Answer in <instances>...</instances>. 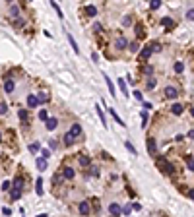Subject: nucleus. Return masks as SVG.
Returning <instances> with one entry per match:
<instances>
[{"label":"nucleus","mask_w":194,"mask_h":217,"mask_svg":"<svg viewBox=\"0 0 194 217\" xmlns=\"http://www.w3.org/2000/svg\"><path fill=\"white\" fill-rule=\"evenodd\" d=\"M155 165H157V169L161 171L163 174H173V173H175L173 165H171V163H169L165 157H157V155H155Z\"/></svg>","instance_id":"obj_1"},{"label":"nucleus","mask_w":194,"mask_h":217,"mask_svg":"<svg viewBox=\"0 0 194 217\" xmlns=\"http://www.w3.org/2000/svg\"><path fill=\"white\" fill-rule=\"evenodd\" d=\"M146 145H148V153H150L151 157H155V151H157V144H155V140H154V138H148Z\"/></svg>","instance_id":"obj_2"},{"label":"nucleus","mask_w":194,"mask_h":217,"mask_svg":"<svg viewBox=\"0 0 194 217\" xmlns=\"http://www.w3.org/2000/svg\"><path fill=\"white\" fill-rule=\"evenodd\" d=\"M165 97H167V99H177V97H179V91H177V87H171V85H167V87H165Z\"/></svg>","instance_id":"obj_3"},{"label":"nucleus","mask_w":194,"mask_h":217,"mask_svg":"<svg viewBox=\"0 0 194 217\" xmlns=\"http://www.w3.org/2000/svg\"><path fill=\"white\" fill-rule=\"evenodd\" d=\"M105 81H107V87H109V93H111L113 97H117V89H115V84H113V80H111L107 74H105Z\"/></svg>","instance_id":"obj_4"},{"label":"nucleus","mask_w":194,"mask_h":217,"mask_svg":"<svg viewBox=\"0 0 194 217\" xmlns=\"http://www.w3.org/2000/svg\"><path fill=\"white\" fill-rule=\"evenodd\" d=\"M109 213L113 217H118L121 215V206L118 204H109Z\"/></svg>","instance_id":"obj_5"},{"label":"nucleus","mask_w":194,"mask_h":217,"mask_svg":"<svg viewBox=\"0 0 194 217\" xmlns=\"http://www.w3.org/2000/svg\"><path fill=\"white\" fill-rule=\"evenodd\" d=\"M115 47H117L118 51L126 48V47H128V41H126V37H118V39H117V43H115Z\"/></svg>","instance_id":"obj_6"},{"label":"nucleus","mask_w":194,"mask_h":217,"mask_svg":"<svg viewBox=\"0 0 194 217\" xmlns=\"http://www.w3.org/2000/svg\"><path fill=\"white\" fill-rule=\"evenodd\" d=\"M45 124H47V130H55L56 126H58V120H56V118H52V116H49L47 120H45Z\"/></svg>","instance_id":"obj_7"},{"label":"nucleus","mask_w":194,"mask_h":217,"mask_svg":"<svg viewBox=\"0 0 194 217\" xmlns=\"http://www.w3.org/2000/svg\"><path fill=\"white\" fill-rule=\"evenodd\" d=\"M78 211H80L82 215H88L89 213V204L88 202H82L80 206H78Z\"/></svg>","instance_id":"obj_8"},{"label":"nucleus","mask_w":194,"mask_h":217,"mask_svg":"<svg viewBox=\"0 0 194 217\" xmlns=\"http://www.w3.org/2000/svg\"><path fill=\"white\" fill-rule=\"evenodd\" d=\"M12 184H14V190H19V192H22V188H23V178H22V177H16Z\"/></svg>","instance_id":"obj_9"},{"label":"nucleus","mask_w":194,"mask_h":217,"mask_svg":"<svg viewBox=\"0 0 194 217\" xmlns=\"http://www.w3.org/2000/svg\"><path fill=\"white\" fill-rule=\"evenodd\" d=\"M74 174H76V173H74V169L64 167V171H62V177H64V178H68V180H70V178H74Z\"/></svg>","instance_id":"obj_10"},{"label":"nucleus","mask_w":194,"mask_h":217,"mask_svg":"<svg viewBox=\"0 0 194 217\" xmlns=\"http://www.w3.org/2000/svg\"><path fill=\"white\" fill-rule=\"evenodd\" d=\"M150 56H151V51H150L148 47H144L142 51H140V58H142V60H148Z\"/></svg>","instance_id":"obj_11"},{"label":"nucleus","mask_w":194,"mask_h":217,"mask_svg":"<svg viewBox=\"0 0 194 217\" xmlns=\"http://www.w3.org/2000/svg\"><path fill=\"white\" fill-rule=\"evenodd\" d=\"M14 87H16L14 80H6V84H4V89H6V93H12V91H14Z\"/></svg>","instance_id":"obj_12"},{"label":"nucleus","mask_w":194,"mask_h":217,"mask_svg":"<svg viewBox=\"0 0 194 217\" xmlns=\"http://www.w3.org/2000/svg\"><path fill=\"white\" fill-rule=\"evenodd\" d=\"M70 134H72L74 138H78L82 134V126L80 124H72V130H70Z\"/></svg>","instance_id":"obj_13"},{"label":"nucleus","mask_w":194,"mask_h":217,"mask_svg":"<svg viewBox=\"0 0 194 217\" xmlns=\"http://www.w3.org/2000/svg\"><path fill=\"white\" fill-rule=\"evenodd\" d=\"M37 169H39V171H45V169H47V159L37 157Z\"/></svg>","instance_id":"obj_14"},{"label":"nucleus","mask_w":194,"mask_h":217,"mask_svg":"<svg viewBox=\"0 0 194 217\" xmlns=\"http://www.w3.org/2000/svg\"><path fill=\"white\" fill-rule=\"evenodd\" d=\"M183 105H179V103H177V105H173V107H171V113L173 114H177V116H179V114H183Z\"/></svg>","instance_id":"obj_15"},{"label":"nucleus","mask_w":194,"mask_h":217,"mask_svg":"<svg viewBox=\"0 0 194 217\" xmlns=\"http://www.w3.org/2000/svg\"><path fill=\"white\" fill-rule=\"evenodd\" d=\"M74 142H76V138H74L70 132L64 134V144H66V145H74Z\"/></svg>","instance_id":"obj_16"},{"label":"nucleus","mask_w":194,"mask_h":217,"mask_svg":"<svg viewBox=\"0 0 194 217\" xmlns=\"http://www.w3.org/2000/svg\"><path fill=\"white\" fill-rule=\"evenodd\" d=\"M35 192H37V194H39V196H43V178H37V182H35Z\"/></svg>","instance_id":"obj_17"},{"label":"nucleus","mask_w":194,"mask_h":217,"mask_svg":"<svg viewBox=\"0 0 194 217\" xmlns=\"http://www.w3.org/2000/svg\"><path fill=\"white\" fill-rule=\"evenodd\" d=\"M89 165H91V159L85 157V155H82L80 157V167H89Z\"/></svg>","instance_id":"obj_18"},{"label":"nucleus","mask_w":194,"mask_h":217,"mask_svg":"<svg viewBox=\"0 0 194 217\" xmlns=\"http://www.w3.org/2000/svg\"><path fill=\"white\" fill-rule=\"evenodd\" d=\"M85 14H88L89 18H93V16L97 14V8L95 6H85Z\"/></svg>","instance_id":"obj_19"},{"label":"nucleus","mask_w":194,"mask_h":217,"mask_svg":"<svg viewBox=\"0 0 194 217\" xmlns=\"http://www.w3.org/2000/svg\"><path fill=\"white\" fill-rule=\"evenodd\" d=\"M68 41H70V45H72L74 52H76V54H80V48H78V43L74 41V37H72V35H68Z\"/></svg>","instance_id":"obj_20"},{"label":"nucleus","mask_w":194,"mask_h":217,"mask_svg":"<svg viewBox=\"0 0 194 217\" xmlns=\"http://www.w3.org/2000/svg\"><path fill=\"white\" fill-rule=\"evenodd\" d=\"M148 48H150L151 52H159V51H161V45H159V43H150V45H148Z\"/></svg>","instance_id":"obj_21"},{"label":"nucleus","mask_w":194,"mask_h":217,"mask_svg":"<svg viewBox=\"0 0 194 217\" xmlns=\"http://www.w3.org/2000/svg\"><path fill=\"white\" fill-rule=\"evenodd\" d=\"M27 105H29V107H37V105H39L37 97L35 95H29V97H27Z\"/></svg>","instance_id":"obj_22"},{"label":"nucleus","mask_w":194,"mask_h":217,"mask_svg":"<svg viewBox=\"0 0 194 217\" xmlns=\"http://www.w3.org/2000/svg\"><path fill=\"white\" fill-rule=\"evenodd\" d=\"M118 87H121V91L124 93V97L128 95V87H126V84H124V80H118Z\"/></svg>","instance_id":"obj_23"},{"label":"nucleus","mask_w":194,"mask_h":217,"mask_svg":"<svg viewBox=\"0 0 194 217\" xmlns=\"http://www.w3.org/2000/svg\"><path fill=\"white\" fill-rule=\"evenodd\" d=\"M109 113H111V114H113V118H115V120H117V122H118V124H121V126H124V122H122V120H121V116H118V114H117V110H115V109H109Z\"/></svg>","instance_id":"obj_24"},{"label":"nucleus","mask_w":194,"mask_h":217,"mask_svg":"<svg viewBox=\"0 0 194 217\" xmlns=\"http://www.w3.org/2000/svg\"><path fill=\"white\" fill-rule=\"evenodd\" d=\"M136 37H138V39H144V37H146V33H144V27H136Z\"/></svg>","instance_id":"obj_25"},{"label":"nucleus","mask_w":194,"mask_h":217,"mask_svg":"<svg viewBox=\"0 0 194 217\" xmlns=\"http://www.w3.org/2000/svg\"><path fill=\"white\" fill-rule=\"evenodd\" d=\"M175 72H177V74H183V72H184V64H183V62H177V64H175Z\"/></svg>","instance_id":"obj_26"},{"label":"nucleus","mask_w":194,"mask_h":217,"mask_svg":"<svg viewBox=\"0 0 194 217\" xmlns=\"http://www.w3.org/2000/svg\"><path fill=\"white\" fill-rule=\"evenodd\" d=\"M39 149H41V145L37 144V142H33V144H29V151H31V153H35V151H39Z\"/></svg>","instance_id":"obj_27"},{"label":"nucleus","mask_w":194,"mask_h":217,"mask_svg":"<svg viewBox=\"0 0 194 217\" xmlns=\"http://www.w3.org/2000/svg\"><path fill=\"white\" fill-rule=\"evenodd\" d=\"M97 114H99V118H101V122H103V126H107V120H105V113H103L101 109L97 107Z\"/></svg>","instance_id":"obj_28"},{"label":"nucleus","mask_w":194,"mask_h":217,"mask_svg":"<svg viewBox=\"0 0 194 217\" xmlns=\"http://www.w3.org/2000/svg\"><path fill=\"white\" fill-rule=\"evenodd\" d=\"M159 6H161V2H159V0H151V2H150V8H151V10H157Z\"/></svg>","instance_id":"obj_29"},{"label":"nucleus","mask_w":194,"mask_h":217,"mask_svg":"<svg viewBox=\"0 0 194 217\" xmlns=\"http://www.w3.org/2000/svg\"><path fill=\"white\" fill-rule=\"evenodd\" d=\"M187 167H188V171L194 169V165H192V155H187Z\"/></svg>","instance_id":"obj_30"},{"label":"nucleus","mask_w":194,"mask_h":217,"mask_svg":"<svg viewBox=\"0 0 194 217\" xmlns=\"http://www.w3.org/2000/svg\"><path fill=\"white\" fill-rule=\"evenodd\" d=\"M47 99H49V95H47V93H39V97H37V101H39V103H45Z\"/></svg>","instance_id":"obj_31"},{"label":"nucleus","mask_w":194,"mask_h":217,"mask_svg":"<svg viewBox=\"0 0 194 217\" xmlns=\"http://www.w3.org/2000/svg\"><path fill=\"white\" fill-rule=\"evenodd\" d=\"M161 23H163L165 27H169V25H173V19H171V18H163V19H161Z\"/></svg>","instance_id":"obj_32"},{"label":"nucleus","mask_w":194,"mask_h":217,"mask_svg":"<svg viewBox=\"0 0 194 217\" xmlns=\"http://www.w3.org/2000/svg\"><path fill=\"white\" fill-rule=\"evenodd\" d=\"M41 157H43V159H49V157H51V151H49V149H41Z\"/></svg>","instance_id":"obj_33"},{"label":"nucleus","mask_w":194,"mask_h":217,"mask_svg":"<svg viewBox=\"0 0 194 217\" xmlns=\"http://www.w3.org/2000/svg\"><path fill=\"white\" fill-rule=\"evenodd\" d=\"M122 25H124V27H128V25H132V19H130V16H126V18L122 19Z\"/></svg>","instance_id":"obj_34"},{"label":"nucleus","mask_w":194,"mask_h":217,"mask_svg":"<svg viewBox=\"0 0 194 217\" xmlns=\"http://www.w3.org/2000/svg\"><path fill=\"white\" fill-rule=\"evenodd\" d=\"M19 196H22L19 190H12V200H19Z\"/></svg>","instance_id":"obj_35"},{"label":"nucleus","mask_w":194,"mask_h":217,"mask_svg":"<svg viewBox=\"0 0 194 217\" xmlns=\"http://www.w3.org/2000/svg\"><path fill=\"white\" fill-rule=\"evenodd\" d=\"M39 118H41V120H47V118H49L47 110H39Z\"/></svg>","instance_id":"obj_36"},{"label":"nucleus","mask_w":194,"mask_h":217,"mask_svg":"<svg viewBox=\"0 0 194 217\" xmlns=\"http://www.w3.org/2000/svg\"><path fill=\"white\" fill-rule=\"evenodd\" d=\"M18 114H19V118H22V120H25V118H27V110H25V109H22Z\"/></svg>","instance_id":"obj_37"},{"label":"nucleus","mask_w":194,"mask_h":217,"mask_svg":"<svg viewBox=\"0 0 194 217\" xmlns=\"http://www.w3.org/2000/svg\"><path fill=\"white\" fill-rule=\"evenodd\" d=\"M140 116H142V122H144V126H146V122H148V113H146V110H142V113H140Z\"/></svg>","instance_id":"obj_38"},{"label":"nucleus","mask_w":194,"mask_h":217,"mask_svg":"<svg viewBox=\"0 0 194 217\" xmlns=\"http://www.w3.org/2000/svg\"><path fill=\"white\" fill-rule=\"evenodd\" d=\"M18 12H19L18 6H10V14H12V16H18Z\"/></svg>","instance_id":"obj_39"},{"label":"nucleus","mask_w":194,"mask_h":217,"mask_svg":"<svg viewBox=\"0 0 194 217\" xmlns=\"http://www.w3.org/2000/svg\"><path fill=\"white\" fill-rule=\"evenodd\" d=\"M8 113V107H6V103H0V114H6Z\"/></svg>","instance_id":"obj_40"},{"label":"nucleus","mask_w":194,"mask_h":217,"mask_svg":"<svg viewBox=\"0 0 194 217\" xmlns=\"http://www.w3.org/2000/svg\"><path fill=\"white\" fill-rule=\"evenodd\" d=\"M124 144H126V147H128V151H130V153H136V147L132 145L130 142H124Z\"/></svg>","instance_id":"obj_41"},{"label":"nucleus","mask_w":194,"mask_h":217,"mask_svg":"<svg viewBox=\"0 0 194 217\" xmlns=\"http://www.w3.org/2000/svg\"><path fill=\"white\" fill-rule=\"evenodd\" d=\"M89 174H93V177H97V174H99V169H97V167H91V169H89Z\"/></svg>","instance_id":"obj_42"},{"label":"nucleus","mask_w":194,"mask_h":217,"mask_svg":"<svg viewBox=\"0 0 194 217\" xmlns=\"http://www.w3.org/2000/svg\"><path fill=\"white\" fill-rule=\"evenodd\" d=\"M0 190H10V182H8V180H4V182H2V188H0Z\"/></svg>","instance_id":"obj_43"},{"label":"nucleus","mask_w":194,"mask_h":217,"mask_svg":"<svg viewBox=\"0 0 194 217\" xmlns=\"http://www.w3.org/2000/svg\"><path fill=\"white\" fill-rule=\"evenodd\" d=\"M155 87V80H150L148 81V89H154Z\"/></svg>","instance_id":"obj_44"},{"label":"nucleus","mask_w":194,"mask_h":217,"mask_svg":"<svg viewBox=\"0 0 194 217\" xmlns=\"http://www.w3.org/2000/svg\"><path fill=\"white\" fill-rule=\"evenodd\" d=\"M192 16H194V10H192V8H190V10L187 12V19H192Z\"/></svg>","instance_id":"obj_45"},{"label":"nucleus","mask_w":194,"mask_h":217,"mask_svg":"<svg viewBox=\"0 0 194 217\" xmlns=\"http://www.w3.org/2000/svg\"><path fill=\"white\" fill-rule=\"evenodd\" d=\"M130 51H132V52L138 51V43H132V45H130Z\"/></svg>","instance_id":"obj_46"},{"label":"nucleus","mask_w":194,"mask_h":217,"mask_svg":"<svg viewBox=\"0 0 194 217\" xmlns=\"http://www.w3.org/2000/svg\"><path fill=\"white\" fill-rule=\"evenodd\" d=\"M93 31H101V23H97V22L93 23Z\"/></svg>","instance_id":"obj_47"},{"label":"nucleus","mask_w":194,"mask_h":217,"mask_svg":"<svg viewBox=\"0 0 194 217\" xmlns=\"http://www.w3.org/2000/svg\"><path fill=\"white\" fill-rule=\"evenodd\" d=\"M91 60H93V62H97V60H99V54H97V52H91Z\"/></svg>","instance_id":"obj_48"},{"label":"nucleus","mask_w":194,"mask_h":217,"mask_svg":"<svg viewBox=\"0 0 194 217\" xmlns=\"http://www.w3.org/2000/svg\"><path fill=\"white\" fill-rule=\"evenodd\" d=\"M151 72H154V68H151V66H146V68H144V74H151Z\"/></svg>","instance_id":"obj_49"},{"label":"nucleus","mask_w":194,"mask_h":217,"mask_svg":"<svg viewBox=\"0 0 194 217\" xmlns=\"http://www.w3.org/2000/svg\"><path fill=\"white\" fill-rule=\"evenodd\" d=\"M134 97H136L138 101H142V93H140V91H134Z\"/></svg>","instance_id":"obj_50"},{"label":"nucleus","mask_w":194,"mask_h":217,"mask_svg":"<svg viewBox=\"0 0 194 217\" xmlns=\"http://www.w3.org/2000/svg\"><path fill=\"white\" fill-rule=\"evenodd\" d=\"M37 217H47V213H39V215H37Z\"/></svg>","instance_id":"obj_51"},{"label":"nucleus","mask_w":194,"mask_h":217,"mask_svg":"<svg viewBox=\"0 0 194 217\" xmlns=\"http://www.w3.org/2000/svg\"><path fill=\"white\" fill-rule=\"evenodd\" d=\"M0 140H2V134H0Z\"/></svg>","instance_id":"obj_52"}]
</instances>
